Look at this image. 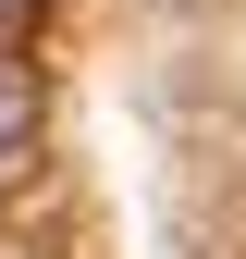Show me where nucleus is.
<instances>
[{
	"label": "nucleus",
	"instance_id": "2",
	"mask_svg": "<svg viewBox=\"0 0 246 259\" xmlns=\"http://www.w3.org/2000/svg\"><path fill=\"white\" fill-rule=\"evenodd\" d=\"M25 13H37V0H0V25H25Z\"/></svg>",
	"mask_w": 246,
	"mask_h": 259
},
{
	"label": "nucleus",
	"instance_id": "1",
	"mask_svg": "<svg viewBox=\"0 0 246 259\" xmlns=\"http://www.w3.org/2000/svg\"><path fill=\"white\" fill-rule=\"evenodd\" d=\"M25 136H37V74H25V62L0 50V173L25 160Z\"/></svg>",
	"mask_w": 246,
	"mask_h": 259
}]
</instances>
